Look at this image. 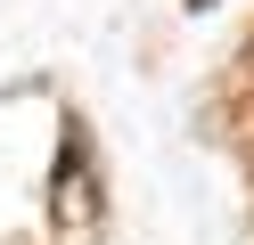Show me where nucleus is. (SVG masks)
<instances>
[{
  "instance_id": "obj_2",
  "label": "nucleus",
  "mask_w": 254,
  "mask_h": 245,
  "mask_svg": "<svg viewBox=\"0 0 254 245\" xmlns=\"http://www.w3.org/2000/svg\"><path fill=\"white\" fill-rule=\"evenodd\" d=\"M197 8H213V0H197Z\"/></svg>"
},
{
  "instance_id": "obj_1",
  "label": "nucleus",
  "mask_w": 254,
  "mask_h": 245,
  "mask_svg": "<svg viewBox=\"0 0 254 245\" xmlns=\"http://www.w3.org/2000/svg\"><path fill=\"white\" fill-rule=\"evenodd\" d=\"M74 204V221H90L99 212V188H90V147H82V131L66 123V147H58V212Z\"/></svg>"
}]
</instances>
